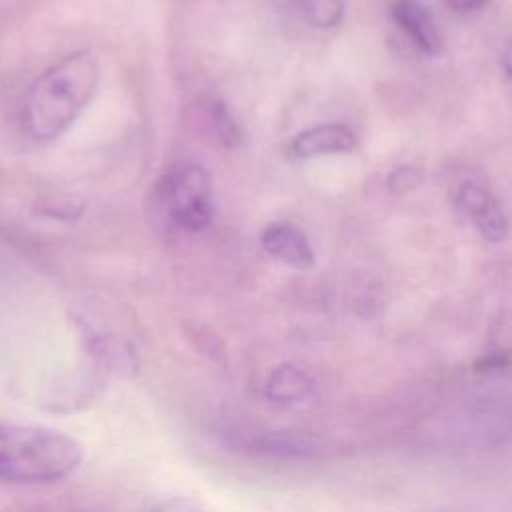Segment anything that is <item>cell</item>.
<instances>
[{
  "label": "cell",
  "instance_id": "cell-9",
  "mask_svg": "<svg viewBox=\"0 0 512 512\" xmlns=\"http://www.w3.org/2000/svg\"><path fill=\"white\" fill-rule=\"evenodd\" d=\"M208 116H210V124H212V130H214L216 138L224 146H234L236 140H238V126L232 120L228 108L222 102H212Z\"/></svg>",
  "mask_w": 512,
  "mask_h": 512
},
{
  "label": "cell",
  "instance_id": "cell-11",
  "mask_svg": "<svg viewBox=\"0 0 512 512\" xmlns=\"http://www.w3.org/2000/svg\"><path fill=\"white\" fill-rule=\"evenodd\" d=\"M150 512H198V506L190 498H170Z\"/></svg>",
  "mask_w": 512,
  "mask_h": 512
},
{
  "label": "cell",
  "instance_id": "cell-7",
  "mask_svg": "<svg viewBox=\"0 0 512 512\" xmlns=\"http://www.w3.org/2000/svg\"><path fill=\"white\" fill-rule=\"evenodd\" d=\"M394 22L404 30L410 42L428 56H436L442 50V36L430 16V12L416 0H398L392 8Z\"/></svg>",
  "mask_w": 512,
  "mask_h": 512
},
{
  "label": "cell",
  "instance_id": "cell-5",
  "mask_svg": "<svg viewBox=\"0 0 512 512\" xmlns=\"http://www.w3.org/2000/svg\"><path fill=\"white\" fill-rule=\"evenodd\" d=\"M356 144V134L348 126L328 122L296 134L288 146V154L296 160H310L318 156L348 154Z\"/></svg>",
  "mask_w": 512,
  "mask_h": 512
},
{
  "label": "cell",
  "instance_id": "cell-8",
  "mask_svg": "<svg viewBox=\"0 0 512 512\" xmlns=\"http://www.w3.org/2000/svg\"><path fill=\"white\" fill-rule=\"evenodd\" d=\"M302 12L310 24L332 28L340 24L344 16V4L342 0H302Z\"/></svg>",
  "mask_w": 512,
  "mask_h": 512
},
{
  "label": "cell",
  "instance_id": "cell-6",
  "mask_svg": "<svg viewBox=\"0 0 512 512\" xmlns=\"http://www.w3.org/2000/svg\"><path fill=\"white\" fill-rule=\"evenodd\" d=\"M262 246L272 258L292 268H308L314 262L308 238L290 222L270 224L262 234Z\"/></svg>",
  "mask_w": 512,
  "mask_h": 512
},
{
  "label": "cell",
  "instance_id": "cell-1",
  "mask_svg": "<svg viewBox=\"0 0 512 512\" xmlns=\"http://www.w3.org/2000/svg\"><path fill=\"white\" fill-rule=\"evenodd\" d=\"M98 86V60L90 50H76L44 72L30 84L22 122L28 136L48 142L62 136L82 114Z\"/></svg>",
  "mask_w": 512,
  "mask_h": 512
},
{
  "label": "cell",
  "instance_id": "cell-4",
  "mask_svg": "<svg viewBox=\"0 0 512 512\" xmlns=\"http://www.w3.org/2000/svg\"><path fill=\"white\" fill-rule=\"evenodd\" d=\"M458 204L476 230L490 242H502L508 236V220L500 202L480 184L462 182L458 188Z\"/></svg>",
  "mask_w": 512,
  "mask_h": 512
},
{
  "label": "cell",
  "instance_id": "cell-3",
  "mask_svg": "<svg viewBox=\"0 0 512 512\" xmlns=\"http://www.w3.org/2000/svg\"><path fill=\"white\" fill-rule=\"evenodd\" d=\"M160 210L184 232L204 230L214 216L212 180L204 166L182 162L172 166L156 186Z\"/></svg>",
  "mask_w": 512,
  "mask_h": 512
},
{
  "label": "cell",
  "instance_id": "cell-10",
  "mask_svg": "<svg viewBox=\"0 0 512 512\" xmlns=\"http://www.w3.org/2000/svg\"><path fill=\"white\" fill-rule=\"evenodd\" d=\"M422 182V172L414 166H398L390 172L388 176V190L392 194H406L410 190H414L418 184Z\"/></svg>",
  "mask_w": 512,
  "mask_h": 512
},
{
  "label": "cell",
  "instance_id": "cell-2",
  "mask_svg": "<svg viewBox=\"0 0 512 512\" xmlns=\"http://www.w3.org/2000/svg\"><path fill=\"white\" fill-rule=\"evenodd\" d=\"M76 438L46 426L0 424V480L50 484L70 476L82 462Z\"/></svg>",
  "mask_w": 512,
  "mask_h": 512
},
{
  "label": "cell",
  "instance_id": "cell-12",
  "mask_svg": "<svg viewBox=\"0 0 512 512\" xmlns=\"http://www.w3.org/2000/svg\"><path fill=\"white\" fill-rule=\"evenodd\" d=\"M484 4V0H458V8H468V6H472V8H478V6H482Z\"/></svg>",
  "mask_w": 512,
  "mask_h": 512
}]
</instances>
